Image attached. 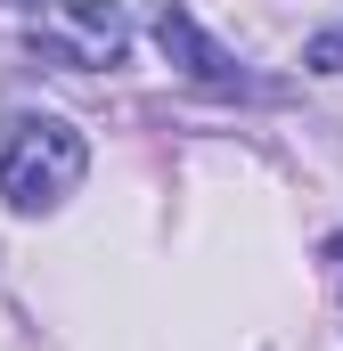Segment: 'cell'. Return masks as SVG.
Segmentation results:
<instances>
[{
    "label": "cell",
    "mask_w": 343,
    "mask_h": 351,
    "mask_svg": "<svg viewBox=\"0 0 343 351\" xmlns=\"http://www.w3.org/2000/svg\"><path fill=\"white\" fill-rule=\"evenodd\" d=\"M335 286H343V245H335Z\"/></svg>",
    "instance_id": "obj_4"
},
{
    "label": "cell",
    "mask_w": 343,
    "mask_h": 351,
    "mask_svg": "<svg viewBox=\"0 0 343 351\" xmlns=\"http://www.w3.org/2000/svg\"><path fill=\"white\" fill-rule=\"evenodd\" d=\"M156 49H164L188 82H204V90H246V74L229 66V49H221V41H213V33H204L180 0H164V8H156Z\"/></svg>",
    "instance_id": "obj_3"
},
{
    "label": "cell",
    "mask_w": 343,
    "mask_h": 351,
    "mask_svg": "<svg viewBox=\"0 0 343 351\" xmlns=\"http://www.w3.org/2000/svg\"><path fill=\"white\" fill-rule=\"evenodd\" d=\"M33 49L66 74H106L131 49V16H123V0H41Z\"/></svg>",
    "instance_id": "obj_2"
},
{
    "label": "cell",
    "mask_w": 343,
    "mask_h": 351,
    "mask_svg": "<svg viewBox=\"0 0 343 351\" xmlns=\"http://www.w3.org/2000/svg\"><path fill=\"white\" fill-rule=\"evenodd\" d=\"M90 172L82 131L49 106H8L0 114V196L16 213H58Z\"/></svg>",
    "instance_id": "obj_1"
}]
</instances>
